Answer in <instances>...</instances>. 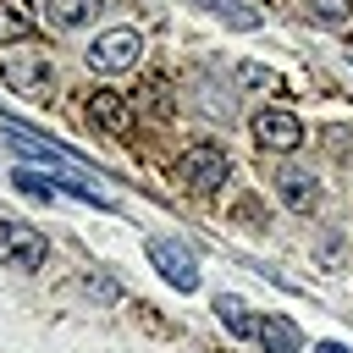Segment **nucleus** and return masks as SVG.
Instances as JSON below:
<instances>
[{
	"instance_id": "obj_1",
	"label": "nucleus",
	"mask_w": 353,
	"mask_h": 353,
	"mask_svg": "<svg viewBox=\"0 0 353 353\" xmlns=\"http://www.w3.org/2000/svg\"><path fill=\"white\" fill-rule=\"evenodd\" d=\"M138 55H143V33L138 28H110V33H99L88 44V66L94 72H127V66H138Z\"/></svg>"
},
{
	"instance_id": "obj_2",
	"label": "nucleus",
	"mask_w": 353,
	"mask_h": 353,
	"mask_svg": "<svg viewBox=\"0 0 353 353\" xmlns=\"http://www.w3.org/2000/svg\"><path fill=\"white\" fill-rule=\"evenodd\" d=\"M149 265H154L160 281H171L176 292H193V287H199V259H193V248L176 243V237H154V243H149Z\"/></svg>"
},
{
	"instance_id": "obj_3",
	"label": "nucleus",
	"mask_w": 353,
	"mask_h": 353,
	"mask_svg": "<svg viewBox=\"0 0 353 353\" xmlns=\"http://www.w3.org/2000/svg\"><path fill=\"white\" fill-rule=\"evenodd\" d=\"M0 138H6L22 160H39V165H50V171H72V165H77V154H72V149H61V143H50V138L28 132L22 121H0Z\"/></svg>"
},
{
	"instance_id": "obj_4",
	"label": "nucleus",
	"mask_w": 353,
	"mask_h": 353,
	"mask_svg": "<svg viewBox=\"0 0 353 353\" xmlns=\"http://www.w3.org/2000/svg\"><path fill=\"white\" fill-rule=\"evenodd\" d=\"M226 171H232V160H226L215 143H193V149L176 160V176H182L193 193H210V188H221V182H226Z\"/></svg>"
},
{
	"instance_id": "obj_5",
	"label": "nucleus",
	"mask_w": 353,
	"mask_h": 353,
	"mask_svg": "<svg viewBox=\"0 0 353 353\" xmlns=\"http://www.w3.org/2000/svg\"><path fill=\"white\" fill-rule=\"evenodd\" d=\"M0 259L17 265V270H39V265H44V237H39L28 221L0 215Z\"/></svg>"
},
{
	"instance_id": "obj_6",
	"label": "nucleus",
	"mask_w": 353,
	"mask_h": 353,
	"mask_svg": "<svg viewBox=\"0 0 353 353\" xmlns=\"http://www.w3.org/2000/svg\"><path fill=\"white\" fill-rule=\"evenodd\" d=\"M254 143L287 154V149L303 143V121H298L292 110H259V116H254Z\"/></svg>"
},
{
	"instance_id": "obj_7",
	"label": "nucleus",
	"mask_w": 353,
	"mask_h": 353,
	"mask_svg": "<svg viewBox=\"0 0 353 353\" xmlns=\"http://www.w3.org/2000/svg\"><path fill=\"white\" fill-rule=\"evenodd\" d=\"M0 77L11 88H22V94H44L50 88V66L39 55H0Z\"/></svg>"
},
{
	"instance_id": "obj_8",
	"label": "nucleus",
	"mask_w": 353,
	"mask_h": 353,
	"mask_svg": "<svg viewBox=\"0 0 353 353\" xmlns=\"http://www.w3.org/2000/svg\"><path fill=\"white\" fill-rule=\"evenodd\" d=\"M88 121H94L99 132L121 138V132H127V121H132V110H127V99H121L116 88H99V94L88 99Z\"/></svg>"
},
{
	"instance_id": "obj_9",
	"label": "nucleus",
	"mask_w": 353,
	"mask_h": 353,
	"mask_svg": "<svg viewBox=\"0 0 353 353\" xmlns=\"http://www.w3.org/2000/svg\"><path fill=\"white\" fill-rule=\"evenodd\" d=\"M276 193H281V204L287 210H314V199H320V182L309 176V171H298V165H287V171H276Z\"/></svg>"
},
{
	"instance_id": "obj_10",
	"label": "nucleus",
	"mask_w": 353,
	"mask_h": 353,
	"mask_svg": "<svg viewBox=\"0 0 353 353\" xmlns=\"http://www.w3.org/2000/svg\"><path fill=\"white\" fill-rule=\"evenodd\" d=\"M259 347H265V353H303V336H298L292 320L265 314V320H259Z\"/></svg>"
},
{
	"instance_id": "obj_11",
	"label": "nucleus",
	"mask_w": 353,
	"mask_h": 353,
	"mask_svg": "<svg viewBox=\"0 0 353 353\" xmlns=\"http://www.w3.org/2000/svg\"><path fill=\"white\" fill-rule=\"evenodd\" d=\"M33 22H39L33 0H0V44L28 39V33H33Z\"/></svg>"
},
{
	"instance_id": "obj_12",
	"label": "nucleus",
	"mask_w": 353,
	"mask_h": 353,
	"mask_svg": "<svg viewBox=\"0 0 353 353\" xmlns=\"http://www.w3.org/2000/svg\"><path fill=\"white\" fill-rule=\"evenodd\" d=\"M215 314H221V325H226L232 336H259V320L248 314V303H243L237 292H221V298H215Z\"/></svg>"
},
{
	"instance_id": "obj_13",
	"label": "nucleus",
	"mask_w": 353,
	"mask_h": 353,
	"mask_svg": "<svg viewBox=\"0 0 353 353\" xmlns=\"http://www.w3.org/2000/svg\"><path fill=\"white\" fill-rule=\"evenodd\" d=\"M204 17H221L226 28H259V11L254 6H243V0H193Z\"/></svg>"
},
{
	"instance_id": "obj_14",
	"label": "nucleus",
	"mask_w": 353,
	"mask_h": 353,
	"mask_svg": "<svg viewBox=\"0 0 353 353\" xmlns=\"http://www.w3.org/2000/svg\"><path fill=\"white\" fill-rule=\"evenodd\" d=\"M99 17V0H50V22L55 28H88Z\"/></svg>"
},
{
	"instance_id": "obj_15",
	"label": "nucleus",
	"mask_w": 353,
	"mask_h": 353,
	"mask_svg": "<svg viewBox=\"0 0 353 353\" xmlns=\"http://www.w3.org/2000/svg\"><path fill=\"white\" fill-rule=\"evenodd\" d=\"M55 188H61V193H72V199H83V204H94V210H110V199H105L94 182L72 176V171H55Z\"/></svg>"
},
{
	"instance_id": "obj_16",
	"label": "nucleus",
	"mask_w": 353,
	"mask_h": 353,
	"mask_svg": "<svg viewBox=\"0 0 353 353\" xmlns=\"http://www.w3.org/2000/svg\"><path fill=\"white\" fill-rule=\"evenodd\" d=\"M353 17V0H309V22H320V28H342Z\"/></svg>"
},
{
	"instance_id": "obj_17",
	"label": "nucleus",
	"mask_w": 353,
	"mask_h": 353,
	"mask_svg": "<svg viewBox=\"0 0 353 353\" xmlns=\"http://www.w3.org/2000/svg\"><path fill=\"white\" fill-rule=\"evenodd\" d=\"M232 83H243V88H270L276 77H270V66H259V61H237V66H232Z\"/></svg>"
},
{
	"instance_id": "obj_18",
	"label": "nucleus",
	"mask_w": 353,
	"mask_h": 353,
	"mask_svg": "<svg viewBox=\"0 0 353 353\" xmlns=\"http://www.w3.org/2000/svg\"><path fill=\"white\" fill-rule=\"evenodd\" d=\"M11 182H17V193H28V199H55V182H44L39 171H11Z\"/></svg>"
},
{
	"instance_id": "obj_19",
	"label": "nucleus",
	"mask_w": 353,
	"mask_h": 353,
	"mask_svg": "<svg viewBox=\"0 0 353 353\" xmlns=\"http://www.w3.org/2000/svg\"><path fill=\"white\" fill-rule=\"evenodd\" d=\"M314 353H347L342 342H314Z\"/></svg>"
}]
</instances>
